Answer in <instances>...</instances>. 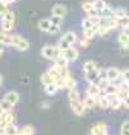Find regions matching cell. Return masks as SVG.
<instances>
[{
  "instance_id": "cell-1",
  "label": "cell",
  "mask_w": 129,
  "mask_h": 135,
  "mask_svg": "<svg viewBox=\"0 0 129 135\" xmlns=\"http://www.w3.org/2000/svg\"><path fill=\"white\" fill-rule=\"evenodd\" d=\"M41 54L42 56L47 59V60H51V61H55L56 59H59L61 56V50L59 49V46H51V45H46L42 47L41 50Z\"/></svg>"
},
{
  "instance_id": "cell-2",
  "label": "cell",
  "mask_w": 129,
  "mask_h": 135,
  "mask_svg": "<svg viewBox=\"0 0 129 135\" xmlns=\"http://www.w3.org/2000/svg\"><path fill=\"white\" fill-rule=\"evenodd\" d=\"M12 46L19 51H27L30 49V42L19 35H12Z\"/></svg>"
},
{
  "instance_id": "cell-3",
  "label": "cell",
  "mask_w": 129,
  "mask_h": 135,
  "mask_svg": "<svg viewBox=\"0 0 129 135\" xmlns=\"http://www.w3.org/2000/svg\"><path fill=\"white\" fill-rule=\"evenodd\" d=\"M78 50H77L76 47H73V46H70L69 49L67 50H64V51H61V56L63 57H65L69 62H73V61H76L78 59Z\"/></svg>"
},
{
  "instance_id": "cell-4",
  "label": "cell",
  "mask_w": 129,
  "mask_h": 135,
  "mask_svg": "<svg viewBox=\"0 0 129 135\" xmlns=\"http://www.w3.org/2000/svg\"><path fill=\"white\" fill-rule=\"evenodd\" d=\"M107 134V125L104 122H97L91 128L90 135H106Z\"/></svg>"
},
{
  "instance_id": "cell-5",
  "label": "cell",
  "mask_w": 129,
  "mask_h": 135,
  "mask_svg": "<svg viewBox=\"0 0 129 135\" xmlns=\"http://www.w3.org/2000/svg\"><path fill=\"white\" fill-rule=\"evenodd\" d=\"M102 93V89L99 85V83H90L88 88H87V96H92V97H97Z\"/></svg>"
},
{
  "instance_id": "cell-6",
  "label": "cell",
  "mask_w": 129,
  "mask_h": 135,
  "mask_svg": "<svg viewBox=\"0 0 129 135\" xmlns=\"http://www.w3.org/2000/svg\"><path fill=\"white\" fill-rule=\"evenodd\" d=\"M122 71L118 68H107V79L110 82H116L120 79Z\"/></svg>"
},
{
  "instance_id": "cell-7",
  "label": "cell",
  "mask_w": 129,
  "mask_h": 135,
  "mask_svg": "<svg viewBox=\"0 0 129 135\" xmlns=\"http://www.w3.org/2000/svg\"><path fill=\"white\" fill-rule=\"evenodd\" d=\"M4 99L8 101L12 106H15L18 103V101H19V94H18V92H15V90H9V92L5 93Z\"/></svg>"
},
{
  "instance_id": "cell-8",
  "label": "cell",
  "mask_w": 129,
  "mask_h": 135,
  "mask_svg": "<svg viewBox=\"0 0 129 135\" xmlns=\"http://www.w3.org/2000/svg\"><path fill=\"white\" fill-rule=\"evenodd\" d=\"M72 110H73V112L78 115V116H81V115H83L86 112V110H87V106L84 103V101H78L77 103L74 105H72Z\"/></svg>"
},
{
  "instance_id": "cell-9",
  "label": "cell",
  "mask_w": 129,
  "mask_h": 135,
  "mask_svg": "<svg viewBox=\"0 0 129 135\" xmlns=\"http://www.w3.org/2000/svg\"><path fill=\"white\" fill-rule=\"evenodd\" d=\"M104 94H107V96H114V94H118L119 93V85L115 84L114 82H111L110 84H107L106 87L102 89Z\"/></svg>"
},
{
  "instance_id": "cell-10",
  "label": "cell",
  "mask_w": 129,
  "mask_h": 135,
  "mask_svg": "<svg viewBox=\"0 0 129 135\" xmlns=\"http://www.w3.org/2000/svg\"><path fill=\"white\" fill-rule=\"evenodd\" d=\"M109 98H110V108H113V110H119L120 107H123V101H122V98L118 97V94L109 96Z\"/></svg>"
},
{
  "instance_id": "cell-11",
  "label": "cell",
  "mask_w": 129,
  "mask_h": 135,
  "mask_svg": "<svg viewBox=\"0 0 129 135\" xmlns=\"http://www.w3.org/2000/svg\"><path fill=\"white\" fill-rule=\"evenodd\" d=\"M67 8L64 7V5H61V4H56V5H54L53 9H51V13L53 15H58V17H61V18H64L65 14H67Z\"/></svg>"
},
{
  "instance_id": "cell-12",
  "label": "cell",
  "mask_w": 129,
  "mask_h": 135,
  "mask_svg": "<svg viewBox=\"0 0 129 135\" xmlns=\"http://www.w3.org/2000/svg\"><path fill=\"white\" fill-rule=\"evenodd\" d=\"M118 42L120 44L123 50H129V36L128 35H125L124 32H122L119 36H118Z\"/></svg>"
},
{
  "instance_id": "cell-13",
  "label": "cell",
  "mask_w": 129,
  "mask_h": 135,
  "mask_svg": "<svg viewBox=\"0 0 129 135\" xmlns=\"http://www.w3.org/2000/svg\"><path fill=\"white\" fill-rule=\"evenodd\" d=\"M60 40H63V41H65V42H68L69 45H74L77 42V35L74 33V32H67V33H64L63 36H61V38Z\"/></svg>"
},
{
  "instance_id": "cell-14",
  "label": "cell",
  "mask_w": 129,
  "mask_h": 135,
  "mask_svg": "<svg viewBox=\"0 0 129 135\" xmlns=\"http://www.w3.org/2000/svg\"><path fill=\"white\" fill-rule=\"evenodd\" d=\"M99 68L97 69H95V70H91V71H88V73H84L86 74V80L88 83H96L99 80Z\"/></svg>"
},
{
  "instance_id": "cell-15",
  "label": "cell",
  "mask_w": 129,
  "mask_h": 135,
  "mask_svg": "<svg viewBox=\"0 0 129 135\" xmlns=\"http://www.w3.org/2000/svg\"><path fill=\"white\" fill-rule=\"evenodd\" d=\"M69 102H70V106L77 103L78 101H81V97H79V92L77 90V87L76 88H72L69 89Z\"/></svg>"
},
{
  "instance_id": "cell-16",
  "label": "cell",
  "mask_w": 129,
  "mask_h": 135,
  "mask_svg": "<svg viewBox=\"0 0 129 135\" xmlns=\"http://www.w3.org/2000/svg\"><path fill=\"white\" fill-rule=\"evenodd\" d=\"M47 73L53 78L54 82H56V80L60 79V70H59V68L56 66V65H53V66L49 68V69H47Z\"/></svg>"
},
{
  "instance_id": "cell-17",
  "label": "cell",
  "mask_w": 129,
  "mask_h": 135,
  "mask_svg": "<svg viewBox=\"0 0 129 135\" xmlns=\"http://www.w3.org/2000/svg\"><path fill=\"white\" fill-rule=\"evenodd\" d=\"M38 30L42 31V32H47L49 28H50V26H51V21H50V18H42V19H40L38 21Z\"/></svg>"
},
{
  "instance_id": "cell-18",
  "label": "cell",
  "mask_w": 129,
  "mask_h": 135,
  "mask_svg": "<svg viewBox=\"0 0 129 135\" xmlns=\"http://www.w3.org/2000/svg\"><path fill=\"white\" fill-rule=\"evenodd\" d=\"M0 45L12 46V35H8L7 32L0 31Z\"/></svg>"
},
{
  "instance_id": "cell-19",
  "label": "cell",
  "mask_w": 129,
  "mask_h": 135,
  "mask_svg": "<svg viewBox=\"0 0 129 135\" xmlns=\"http://www.w3.org/2000/svg\"><path fill=\"white\" fill-rule=\"evenodd\" d=\"M99 97H92V96H87V97L84 98V103L87 106V108H93V107H96L97 103H99Z\"/></svg>"
},
{
  "instance_id": "cell-20",
  "label": "cell",
  "mask_w": 129,
  "mask_h": 135,
  "mask_svg": "<svg viewBox=\"0 0 129 135\" xmlns=\"http://www.w3.org/2000/svg\"><path fill=\"white\" fill-rule=\"evenodd\" d=\"M99 14L101 18H111L113 14H114V9L111 7H109V5H106L104 9L99 10Z\"/></svg>"
},
{
  "instance_id": "cell-21",
  "label": "cell",
  "mask_w": 129,
  "mask_h": 135,
  "mask_svg": "<svg viewBox=\"0 0 129 135\" xmlns=\"http://www.w3.org/2000/svg\"><path fill=\"white\" fill-rule=\"evenodd\" d=\"M14 22H8V21H0V27H1V31L3 32H12V30L14 28Z\"/></svg>"
},
{
  "instance_id": "cell-22",
  "label": "cell",
  "mask_w": 129,
  "mask_h": 135,
  "mask_svg": "<svg viewBox=\"0 0 129 135\" xmlns=\"http://www.w3.org/2000/svg\"><path fill=\"white\" fill-rule=\"evenodd\" d=\"M127 10L124 9V8L119 7V8H115L114 9V14H113V17L114 18H116V19H122V18H124V17H127Z\"/></svg>"
},
{
  "instance_id": "cell-23",
  "label": "cell",
  "mask_w": 129,
  "mask_h": 135,
  "mask_svg": "<svg viewBox=\"0 0 129 135\" xmlns=\"http://www.w3.org/2000/svg\"><path fill=\"white\" fill-rule=\"evenodd\" d=\"M58 90H59V88H58V85L55 83H50V84H46L45 85V92L49 96H54Z\"/></svg>"
},
{
  "instance_id": "cell-24",
  "label": "cell",
  "mask_w": 129,
  "mask_h": 135,
  "mask_svg": "<svg viewBox=\"0 0 129 135\" xmlns=\"http://www.w3.org/2000/svg\"><path fill=\"white\" fill-rule=\"evenodd\" d=\"M19 133V129L15 126L14 124H9L5 128V135H17Z\"/></svg>"
},
{
  "instance_id": "cell-25",
  "label": "cell",
  "mask_w": 129,
  "mask_h": 135,
  "mask_svg": "<svg viewBox=\"0 0 129 135\" xmlns=\"http://www.w3.org/2000/svg\"><path fill=\"white\" fill-rule=\"evenodd\" d=\"M95 69H97V65H96V62H93L92 60L86 61V62L83 64V71L84 73H88V71L95 70Z\"/></svg>"
},
{
  "instance_id": "cell-26",
  "label": "cell",
  "mask_w": 129,
  "mask_h": 135,
  "mask_svg": "<svg viewBox=\"0 0 129 135\" xmlns=\"http://www.w3.org/2000/svg\"><path fill=\"white\" fill-rule=\"evenodd\" d=\"M68 64H69V61L65 57H63V56H60L59 59H56V60L54 61V65H56L59 69L60 68H68Z\"/></svg>"
},
{
  "instance_id": "cell-27",
  "label": "cell",
  "mask_w": 129,
  "mask_h": 135,
  "mask_svg": "<svg viewBox=\"0 0 129 135\" xmlns=\"http://www.w3.org/2000/svg\"><path fill=\"white\" fill-rule=\"evenodd\" d=\"M19 133L22 135H35V129H33V126H31V125H26V126H23L19 130Z\"/></svg>"
},
{
  "instance_id": "cell-28",
  "label": "cell",
  "mask_w": 129,
  "mask_h": 135,
  "mask_svg": "<svg viewBox=\"0 0 129 135\" xmlns=\"http://www.w3.org/2000/svg\"><path fill=\"white\" fill-rule=\"evenodd\" d=\"M64 83H65V88H68V89H72V88L77 87V82L73 76H69L67 79H64Z\"/></svg>"
},
{
  "instance_id": "cell-29",
  "label": "cell",
  "mask_w": 129,
  "mask_h": 135,
  "mask_svg": "<svg viewBox=\"0 0 129 135\" xmlns=\"http://www.w3.org/2000/svg\"><path fill=\"white\" fill-rule=\"evenodd\" d=\"M92 1H93V8L96 10H101V9H104L107 5L105 0H92Z\"/></svg>"
},
{
  "instance_id": "cell-30",
  "label": "cell",
  "mask_w": 129,
  "mask_h": 135,
  "mask_svg": "<svg viewBox=\"0 0 129 135\" xmlns=\"http://www.w3.org/2000/svg\"><path fill=\"white\" fill-rule=\"evenodd\" d=\"M41 82H42V84H44V85H46V84H50V83H55L53 80V78L49 75V73H47V71L41 75Z\"/></svg>"
},
{
  "instance_id": "cell-31",
  "label": "cell",
  "mask_w": 129,
  "mask_h": 135,
  "mask_svg": "<svg viewBox=\"0 0 129 135\" xmlns=\"http://www.w3.org/2000/svg\"><path fill=\"white\" fill-rule=\"evenodd\" d=\"M82 9H83L86 13H90L91 10H93L95 8H93V1H84L83 4H82Z\"/></svg>"
},
{
  "instance_id": "cell-32",
  "label": "cell",
  "mask_w": 129,
  "mask_h": 135,
  "mask_svg": "<svg viewBox=\"0 0 129 135\" xmlns=\"http://www.w3.org/2000/svg\"><path fill=\"white\" fill-rule=\"evenodd\" d=\"M1 21H8V22H14V13L12 10H8L5 14L1 17Z\"/></svg>"
},
{
  "instance_id": "cell-33",
  "label": "cell",
  "mask_w": 129,
  "mask_h": 135,
  "mask_svg": "<svg viewBox=\"0 0 129 135\" xmlns=\"http://www.w3.org/2000/svg\"><path fill=\"white\" fill-rule=\"evenodd\" d=\"M92 27H93V23L91 22V19L87 17V18H84L83 21H82V28L84 30H91Z\"/></svg>"
},
{
  "instance_id": "cell-34",
  "label": "cell",
  "mask_w": 129,
  "mask_h": 135,
  "mask_svg": "<svg viewBox=\"0 0 129 135\" xmlns=\"http://www.w3.org/2000/svg\"><path fill=\"white\" fill-rule=\"evenodd\" d=\"M95 36H96V32L92 30V28L91 30H84L83 31V37L87 38V40H92Z\"/></svg>"
},
{
  "instance_id": "cell-35",
  "label": "cell",
  "mask_w": 129,
  "mask_h": 135,
  "mask_svg": "<svg viewBox=\"0 0 129 135\" xmlns=\"http://www.w3.org/2000/svg\"><path fill=\"white\" fill-rule=\"evenodd\" d=\"M120 134L122 135H129V120L123 122L122 129H120Z\"/></svg>"
},
{
  "instance_id": "cell-36",
  "label": "cell",
  "mask_w": 129,
  "mask_h": 135,
  "mask_svg": "<svg viewBox=\"0 0 129 135\" xmlns=\"http://www.w3.org/2000/svg\"><path fill=\"white\" fill-rule=\"evenodd\" d=\"M0 106L3 107V110H4V111H10V110H12V107H13V106L10 105L8 101H5L4 98L0 101Z\"/></svg>"
},
{
  "instance_id": "cell-37",
  "label": "cell",
  "mask_w": 129,
  "mask_h": 135,
  "mask_svg": "<svg viewBox=\"0 0 129 135\" xmlns=\"http://www.w3.org/2000/svg\"><path fill=\"white\" fill-rule=\"evenodd\" d=\"M99 80H109L107 79V69H100L99 70Z\"/></svg>"
},
{
  "instance_id": "cell-38",
  "label": "cell",
  "mask_w": 129,
  "mask_h": 135,
  "mask_svg": "<svg viewBox=\"0 0 129 135\" xmlns=\"http://www.w3.org/2000/svg\"><path fill=\"white\" fill-rule=\"evenodd\" d=\"M8 10H9V9H8V4H7V3H5V1H0V18L5 14Z\"/></svg>"
},
{
  "instance_id": "cell-39",
  "label": "cell",
  "mask_w": 129,
  "mask_h": 135,
  "mask_svg": "<svg viewBox=\"0 0 129 135\" xmlns=\"http://www.w3.org/2000/svg\"><path fill=\"white\" fill-rule=\"evenodd\" d=\"M50 21H51L53 24L60 26L61 22H63V18H61V17H58V15H51V17H50Z\"/></svg>"
},
{
  "instance_id": "cell-40",
  "label": "cell",
  "mask_w": 129,
  "mask_h": 135,
  "mask_svg": "<svg viewBox=\"0 0 129 135\" xmlns=\"http://www.w3.org/2000/svg\"><path fill=\"white\" fill-rule=\"evenodd\" d=\"M59 31H60V26H56V24H53V23H51V26H50V28L47 31V33L55 35V33H58Z\"/></svg>"
},
{
  "instance_id": "cell-41",
  "label": "cell",
  "mask_w": 129,
  "mask_h": 135,
  "mask_svg": "<svg viewBox=\"0 0 129 135\" xmlns=\"http://www.w3.org/2000/svg\"><path fill=\"white\" fill-rule=\"evenodd\" d=\"M58 46H59V49H60L61 51H64V50H67L69 49L72 45H69L68 42H65V41H63V40H59V42H58Z\"/></svg>"
},
{
  "instance_id": "cell-42",
  "label": "cell",
  "mask_w": 129,
  "mask_h": 135,
  "mask_svg": "<svg viewBox=\"0 0 129 135\" xmlns=\"http://www.w3.org/2000/svg\"><path fill=\"white\" fill-rule=\"evenodd\" d=\"M120 79L123 82H129V69H124L122 71V75H120Z\"/></svg>"
},
{
  "instance_id": "cell-43",
  "label": "cell",
  "mask_w": 129,
  "mask_h": 135,
  "mask_svg": "<svg viewBox=\"0 0 129 135\" xmlns=\"http://www.w3.org/2000/svg\"><path fill=\"white\" fill-rule=\"evenodd\" d=\"M88 18L91 19V22L93 23V24H100V22H101V17H100L99 14L97 15H88Z\"/></svg>"
},
{
  "instance_id": "cell-44",
  "label": "cell",
  "mask_w": 129,
  "mask_h": 135,
  "mask_svg": "<svg viewBox=\"0 0 129 135\" xmlns=\"http://www.w3.org/2000/svg\"><path fill=\"white\" fill-rule=\"evenodd\" d=\"M90 41H91V40H87V38L83 37L81 41H79V44H81V46H82V47H84V49H86V47H88V46H90Z\"/></svg>"
},
{
  "instance_id": "cell-45",
  "label": "cell",
  "mask_w": 129,
  "mask_h": 135,
  "mask_svg": "<svg viewBox=\"0 0 129 135\" xmlns=\"http://www.w3.org/2000/svg\"><path fill=\"white\" fill-rule=\"evenodd\" d=\"M55 84L58 85V88H59V89H64V88H65V83H64V80H63L61 78L59 79V80H56Z\"/></svg>"
},
{
  "instance_id": "cell-46",
  "label": "cell",
  "mask_w": 129,
  "mask_h": 135,
  "mask_svg": "<svg viewBox=\"0 0 129 135\" xmlns=\"http://www.w3.org/2000/svg\"><path fill=\"white\" fill-rule=\"evenodd\" d=\"M122 101H123V107L129 108V96H125V97L123 98Z\"/></svg>"
},
{
  "instance_id": "cell-47",
  "label": "cell",
  "mask_w": 129,
  "mask_h": 135,
  "mask_svg": "<svg viewBox=\"0 0 129 135\" xmlns=\"http://www.w3.org/2000/svg\"><path fill=\"white\" fill-rule=\"evenodd\" d=\"M0 135H5V128L0 126Z\"/></svg>"
},
{
  "instance_id": "cell-48",
  "label": "cell",
  "mask_w": 129,
  "mask_h": 135,
  "mask_svg": "<svg viewBox=\"0 0 129 135\" xmlns=\"http://www.w3.org/2000/svg\"><path fill=\"white\" fill-rule=\"evenodd\" d=\"M3 1H5V3H7L8 5H9V4H12V3H14L15 0H3Z\"/></svg>"
},
{
  "instance_id": "cell-49",
  "label": "cell",
  "mask_w": 129,
  "mask_h": 135,
  "mask_svg": "<svg viewBox=\"0 0 129 135\" xmlns=\"http://www.w3.org/2000/svg\"><path fill=\"white\" fill-rule=\"evenodd\" d=\"M42 107H44V108H47V107H49V103H47V102H44V103H42Z\"/></svg>"
},
{
  "instance_id": "cell-50",
  "label": "cell",
  "mask_w": 129,
  "mask_h": 135,
  "mask_svg": "<svg viewBox=\"0 0 129 135\" xmlns=\"http://www.w3.org/2000/svg\"><path fill=\"white\" fill-rule=\"evenodd\" d=\"M3 55H4V49H3V47H0V57H1Z\"/></svg>"
},
{
  "instance_id": "cell-51",
  "label": "cell",
  "mask_w": 129,
  "mask_h": 135,
  "mask_svg": "<svg viewBox=\"0 0 129 135\" xmlns=\"http://www.w3.org/2000/svg\"><path fill=\"white\" fill-rule=\"evenodd\" d=\"M4 112H5V111H4V110H3V107L0 106V116H1V115H3Z\"/></svg>"
},
{
  "instance_id": "cell-52",
  "label": "cell",
  "mask_w": 129,
  "mask_h": 135,
  "mask_svg": "<svg viewBox=\"0 0 129 135\" xmlns=\"http://www.w3.org/2000/svg\"><path fill=\"white\" fill-rule=\"evenodd\" d=\"M1 82H3V76L0 75V84H1Z\"/></svg>"
},
{
  "instance_id": "cell-53",
  "label": "cell",
  "mask_w": 129,
  "mask_h": 135,
  "mask_svg": "<svg viewBox=\"0 0 129 135\" xmlns=\"http://www.w3.org/2000/svg\"><path fill=\"white\" fill-rule=\"evenodd\" d=\"M127 83H128V84H129V82H127Z\"/></svg>"
},
{
  "instance_id": "cell-54",
  "label": "cell",
  "mask_w": 129,
  "mask_h": 135,
  "mask_svg": "<svg viewBox=\"0 0 129 135\" xmlns=\"http://www.w3.org/2000/svg\"><path fill=\"white\" fill-rule=\"evenodd\" d=\"M0 1H3V0H0Z\"/></svg>"
},
{
  "instance_id": "cell-55",
  "label": "cell",
  "mask_w": 129,
  "mask_h": 135,
  "mask_svg": "<svg viewBox=\"0 0 129 135\" xmlns=\"http://www.w3.org/2000/svg\"><path fill=\"white\" fill-rule=\"evenodd\" d=\"M106 135H109V134H106Z\"/></svg>"
},
{
  "instance_id": "cell-56",
  "label": "cell",
  "mask_w": 129,
  "mask_h": 135,
  "mask_svg": "<svg viewBox=\"0 0 129 135\" xmlns=\"http://www.w3.org/2000/svg\"><path fill=\"white\" fill-rule=\"evenodd\" d=\"M128 17H129V15H128Z\"/></svg>"
}]
</instances>
